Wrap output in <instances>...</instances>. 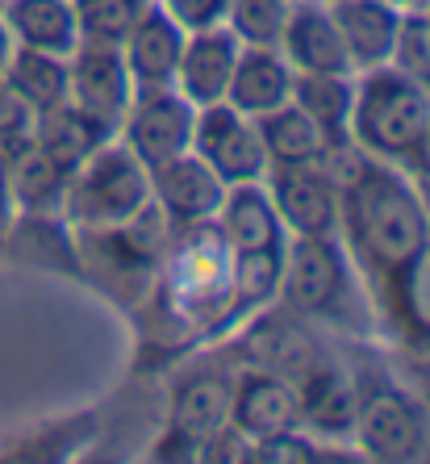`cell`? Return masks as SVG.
I'll return each instance as SVG.
<instances>
[{
  "label": "cell",
  "mask_w": 430,
  "mask_h": 464,
  "mask_svg": "<svg viewBox=\"0 0 430 464\" xmlns=\"http://www.w3.org/2000/svg\"><path fill=\"white\" fill-rule=\"evenodd\" d=\"M339 238L351 251L355 268L368 272L372 285L388 289L401 310L409 272L430 247V218L406 168L364 151L359 168L339 184Z\"/></svg>",
  "instance_id": "obj_1"
},
{
  "label": "cell",
  "mask_w": 430,
  "mask_h": 464,
  "mask_svg": "<svg viewBox=\"0 0 430 464\" xmlns=\"http://www.w3.org/2000/svg\"><path fill=\"white\" fill-rule=\"evenodd\" d=\"M159 259L163 310L193 339H214L234 326L230 314V243L214 222L172 230Z\"/></svg>",
  "instance_id": "obj_2"
},
{
  "label": "cell",
  "mask_w": 430,
  "mask_h": 464,
  "mask_svg": "<svg viewBox=\"0 0 430 464\" xmlns=\"http://www.w3.org/2000/svg\"><path fill=\"white\" fill-rule=\"evenodd\" d=\"M276 305L292 310L305 323L359 331L364 326V289H359V268H355L343 238H289Z\"/></svg>",
  "instance_id": "obj_3"
},
{
  "label": "cell",
  "mask_w": 430,
  "mask_h": 464,
  "mask_svg": "<svg viewBox=\"0 0 430 464\" xmlns=\"http://www.w3.org/2000/svg\"><path fill=\"white\" fill-rule=\"evenodd\" d=\"M430 134V92L393 63L355 72L351 142L385 163H406Z\"/></svg>",
  "instance_id": "obj_4"
},
{
  "label": "cell",
  "mask_w": 430,
  "mask_h": 464,
  "mask_svg": "<svg viewBox=\"0 0 430 464\" xmlns=\"http://www.w3.org/2000/svg\"><path fill=\"white\" fill-rule=\"evenodd\" d=\"M147 206H151V172L113 134L80 168H72L59 214L80 230H109L129 222Z\"/></svg>",
  "instance_id": "obj_5"
},
{
  "label": "cell",
  "mask_w": 430,
  "mask_h": 464,
  "mask_svg": "<svg viewBox=\"0 0 430 464\" xmlns=\"http://www.w3.org/2000/svg\"><path fill=\"white\" fill-rule=\"evenodd\" d=\"M351 440L368 460H418L430 443L426 406L401 385H388V381L364 385L359 406H355Z\"/></svg>",
  "instance_id": "obj_6"
},
{
  "label": "cell",
  "mask_w": 430,
  "mask_h": 464,
  "mask_svg": "<svg viewBox=\"0 0 430 464\" xmlns=\"http://www.w3.org/2000/svg\"><path fill=\"white\" fill-rule=\"evenodd\" d=\"M67 101L92 121H100L109 134H118L121 118L134 105V80L118 43L80 38L76 51L67 54Z\"/></svg>",
  "instance_id": "obj_7"
},
{
  "label": "cell",
  "mask_w": 430,
  "mask_h": 464,
  "mask_svg": "<svg viewBox=\"0 0 430 464\" xmlns=\"http://www.w3.org/2000/svg\"><path fill=\"white\" fill-rule=\"evenodd\" d=\"M193 151L201 155L222 184H251L268 176V151H263V139H259L255 118L230 109L226 101L217 105L196 109V130H193Z\"/></svg>",
  "instance_id": "obj_8"
},
{
  "label": "cell",
  "mask_w": 430,
  "mask_h": 464,
  "mask_svg": "<svg viewBox=\"0 0 430 464\" xmlns=\"http://www.w3.org/2000/svg\"><path fill=\"white\" fill-rule=\"evenodd\" d=\"M193 130H196V105L184 101L176 88H155V92H139L129 113L121 118L118 139L142 160V168L151 172L159 163L176 160V155L193 151Z\"/></svg>",
  "instance_id": "obj_9"
},
{
  "label": "cell",
  "mask_w": 430,
  "mask_h": 464,
  "mask_svg": "<svg viewBox=\"0 0 430 464\" xmlns=\"http://www.w3.org/2000/svg\"><path fill=\"white\" fill-rule=\"evenodd\" d=\"M263 184H268V197L284 230H289V238L339 235V184L318 163L268 168Z\"/></svg>",
  "instance_id": "obj_10"
},
{
  "label": "cell",
  "mask_w": 430,
  "mask_h": 464,
  "mask_svg": "<svg viewBox=\"0 0 430 464\" xmlns=\"http://www.w3.org/2000/svg\"><path fill=\"white\" fill-rule=\"evenodd\" d=\"M222 197H226L222 176L196 151H184L176 160L151 168V201L163 209L172 230L214 222L217 209H222Z\"/></svg>",
  "instance_id": "obj_11"
},
{
  "label": "cell",
  "mask_w": 430,
  "mask_h": 464,
  "mask_svg": "<svg viewBox=\"0 0 430 464\" xmlns=\"http://www.w3.org/2000/svg\"><path fill=\"white\" fill-rule=\"evenodd\" d=\"M276 51L297 76H355L326 0H292Z\"/></svg>",
  "instance_id": "obj_12"
},
{
  "label": "cell",
  "mask_w": 430,
  "mask_h": 464,
  "mask_svg": "<svg viewBox=\"0 0 430 464\" xmlns=\"http://www.w3.org/2000/svg\"><path fill=\"white\" fill-rule=\"evenodd\" d=\"M230 427L243 440H268V435L301 427V393L289 377L268 368H247L234 377V401H230Z\"/></svg>",
  "instance_id": "obj_13"
},
{
  "label": "cell",
  "mask_w": 430,
  "mask_h": 464,
  "mask_svg": "<svg viewBox=\"0 0 430 464\" xmlns=\"http://www.w3.org/2000/svg\"><path fill=\"white\" fill-rule=\"evenodd\" d=\"M238 51H243V43H238L226 25L188 34L180 51V63H176L172 88L184 101H193L196 109L226 101V84L238 63Z\"/></svg>",
  "instance_id": "obj_14"
},
{
  "label": "cell",
  "mask_w": 430,
  "mask_h": 464,
  "mask_svg": "<svg viewBox=\"0 0 430 464\" xmlns=\"http://www.w3.org/2000/svg\"><path fill=\"white\" fill-rule=\"evenodd\" d=\"M251 318H255L247 331L251 368H268V372H280V377H289L297 385V381L310 377L313 368L326 360V352L305 331V318H297L292 310L263 314V318L251 314Z\"/></svg>",
  "instance_id": "obj_15"
},
{
  "label": "cell",
  "mask_w": 430,
  "mask_h": 464,
  "mask_svg": "<svg viewBox=\"0 0 430 464\" xmlns=\"http://www.w3.org/2000/svg\"><path fill=\"white\" fill-rule=\"evenodd\" d=\"M184 38H188V34L151 0L147 13L134 22V30L126 34V43H121L129 80H134V97H139V92H155V88H172Z\"/></svg>",
  "instance_id": "obj_16"
},
{
  "label": "cell",
  "mask_w": 430,
  "mask_h": 464,
  "mask_svg": "<svg viewBox=\"0 0 430 464\" xmlns=\"http://www.w3.org/2000/svg\"><path fill=\"white\" fill-rule=\"evenodd\" d=\"M230 401H234V377L230 372H217V368L188 372L172 389L167 431L205 448L214 435H222L230 427Z\"/></svg>",
  "instance_id": "obj_17"
},
{
  "label": "cell",
  "mask_w": 430,
  "mask_h": 464,
  "mask_svg": "<svg viewBox=\"0 0 430 464\" xmlns=\"http://www.w3.org/2000/svg\"><path fill=\"white\" fill-rule=\"evenodd\" d=\"M326 9H330L334 30L343 38L355 72H368V67H380L393 59L401 17H406L397 5H388V0H326Z\"/></svg>",
  "instance_id": "obj_18"
},
{
  "label": "cell",
  "mask_w": 430,
  "mask_h": 464,
  "mask_svg": "<svg viewBox=\"0 0 430 464\" xmlns=\"http://www.w3.org/2000/svg\"><path fill=\"white\" fill-rule=\"evenodd\" d=\"M214 227L222 230L230 251H272V247H284V243H289V230L280 222L263 180L230 184L226 197H222V209H217V218H214Z\"/></svg>",
  "instance_id": "obj_19"
},
{
  "label": "cell",
  "mask_w": 430,
  "mask_h": 464,
  "mask_svg": "<svg viewBox=\"0 0 430 464\" xmlns=\"http://www.w3.org/2000/svg\"><path fill=\"white\" fill-rule=\"evenodd\" d=\"M292 76L297 72L284 63L276 46H243L226 84V105L247 118H263L284 101H292Z\"/></svg>",
  "instance_id": "obj_20"
},
{
  "label": "cell",
  "mask_w": 430,
  "mask_h": 464,
  "mask_svg": "<svg viewBox=\"0 0 430 464\" xmlns=\"http://www.w3.org/2000/svg\"><path fill=\"white\" fill-rule=\"evenodd\" d=\"M297 393H301V427L305 431L326 435V440H339V435L351 440L355 406H359V381H355L351 372H343L339 364L322 360L310 377L297 381Z\"/></svg>",
  "instance_id": "obj_21"
},
{
  "label": "cell",
  "mask_w": 430,
  "mask_h": 464,
  "mask_svg": "<svg viewBox=\"0 0 430 464\" xmlns=\"http://www.w3.org/2000/svg\"><path fill=\"white\" fill-rule=\"evenodd\" d=\"M0 22L13 46L46 54H72L80 43V25L72 0H0Z\"/></svg>",
  "instance_id": "obj_22"
},
{
  "label": "cell",
  "mask_w": 430,
  "mask_h": 464,
  "mask_svg": "<svg viewBox=\"0 0 430 464\" xmlns=\"http://www.w3.org/2000/svg\"><path fill=\"white\" fill-rule=\"evenodd\" d=\"M105 139H113L100 121H92L88 113H80L72 101H59V105L43 109L38 118H33V147L38 151L51 155L63 172H72V168H80V163L88 160V155L97 151Z\"/></svg>",
  "instance_id": "obj_23"
},
{
  "label": "cell",
  "mask_w": 430,
  "mask_h": 464,
  "mask_svg": "<svg viewBox=\"0 0 430 464\" xmlns=\"http://www.w3.org/2000/svg\"><path fill=\"white\" fill-rule=\"evenodd\" d=\"M67 176L46 151H38L33 142L9 151V193L17 214H59L63 206Z\"/></svg>",
  "instance_id": "obj_24"
},
{
  "label": "cell",
  "mask_w": 430,
  "mask_h": 464,
  "mask_svg": "<svg viewBox=\"0 0 430 464\" xmlns=\"http://www.w3.org/2000/svg\"><path fill=\"white\" fill-rule=\"evenodd\" d=\"M280 281H284V247L230 251V314H234V323L276 305Z\"/></svg>",
  "instance_id": "obj_25"
},
{
  "label": "cell",
  "mask_w": 430,
  "mask_h": 464,
  "mask_svg": "<svg viewBox=\"0 0 430 464\" xmlns=\"http://www.w3.org/2000/svg\"><path fill=\"white\" fill-rule=\"evenodd\" d=\"M0 80L33 109L59 105L67 101V59L63 54H46V51H25V46H13V54L0 67Z\"/></svg>",
  "instance_id": "obj_26"
},
{
  "label": "cell",
  "mask_w": 430,
  "mask_h": 464,
  "mask_svg": "<svg viewBox=\"0 0 430 464\" xmlns=\"http://www.w3.org/2000/svg\"><path fill=\"white\" fill-rule=\"evenodd\" d=\"M292 105L326 134V142L351 139L355 76H292Z\"/></svg>",
  "instance_id": "obj_27"
},
{
  "label": "cell",
  "mask_w": 430,
  "mask_h": 464,
  "mask_svg": "<svg viewBox=\"0 0 430 464\" xmlns=\"http://www.w3.org/2000/svg\"><path fill=\"white\" fill-rule=\"evenodd\" d=\"M263 151H268L272 168H289V163H318V155L326 151V134L305 118L301 109L284 101L280 109L255 118Z\"/></svg>",
  "instance_id": "obj_28"
},
{
  "label": "cell",
  "mask_w": 430,
  "mask_h": 464,
  "mask_svg": "<svg viewBox=\"0 0 430 464\" xmlns=\"http://www.w3.org/2000/svg\"><path fill=\"white\" fill-rule=\"evenodd\" d=\"M151 0H72L76 9L80 38L88 43H126V34L134 30Z\"/></svg>",
  "instance_id": "obj_29"
},
{
  "label": "cell",
  "mask_w": 430,
  "mask_h": 464,
  "mask_svg": "<svg viewBox=\"0 0 430 464\" xmlns=\"http://www.w3.org/2000/svg\"><path fill=\"white\" fill-rule=\"evenodd\" d=\"M292 0H230L226 30L243 46H280Z\"/></svg>",
  "instance_id": "obj_30"
},
{
  "label": "cell",
  "mask_w": 430,
  "mask_h": 464,
  "mask_svg": "<svg viewBox=\"0 0 430 464\" xmlns=\"http://www.w3.org/2000/svg\"><path fill=\"white\" fill-rule=\"evenodd\" d=\"M247 443V440H243ZM330 456V448L318 443V435H310L305 427H292V431L268 435V440H251L243 460H263V464H318Z\"/></svg>",
  "instance_id": "obj_31"
},
{
  "label": "cell",
  "mask_w": 430,
  "mask_h": 464,
  "mask_svg": "<svg viewBox=\"0 0 430 464\" xmlns=\"http://www.w3.org/2000/svg\"><path fill=\"white\" fill-rule=\"evenodd\" d=\"M388 63L397 67V72H406L409 80H418L430 92V9L401 17V34H397V46H393Z\"/></svg>",
  "instance_id": "obj_32"
},
{
  "label": "cell",
  "mask_w": 430,
  "mask_h": 464,
  "mask_svg": "<svg viewBox=\"0 0 430 464\" xmlns=\"http://www.w3.org/2000/svg\"><path fill=\"white\" fill-rule=\"evenodd\" d=\"M33 118H38V113H33V109L25 105L5 80H0V151L9 155V151H17V147L30 142L33 139Z\"/></svg>",
  "instance_id": "obj_33"
},
{
  "label": "cell",
  "mask_w": 430,
  "mask_h": 464,
  "mask_svg": "<svg viewBox=\"0 0 430 464\" xmlns=\"http://www.w3.org/2000/svg\"><path fill=\"white\" fill-rule=\"evenodd\" d=\"M401 318L414 326V335L430 339V247L418 259V268L409 272L406 293H401Z\"/></svg>",
  "instance_id": "obj_34"
},
{
  "label": "cell",
  "mask_w": 430,
  "mask_h": 464,
  "mask_svg": "<svg viewBox=\"0 0 430 464\" xmlns=\"http://www.w3.org/2000/svg\"><path fill=\"white\" fill-rule=\"evenodd\" d=\"M155 5H159L184 34L226 25V9H230V0H155Z\"/></svg>",
  "instance_id": "obj_35"
},
{
  "label": "cell",
  "mask_w": 430,
  "mask_h": 464,
  "mask_svg": "<svg viewBox=\"0 0 430 464\" xmlns=\"http://www.w3.org/2000/svg\"><path fill=\"white\" fill-rule=\"evenodd\" d=\"M13 218H17V209H13V193H9V155L0 151V238L9 235Z\"/></svg>",
  "instance_id": "obj_36"
},
{
  "label": "cell",
  "mask_w": 430,
  "mask_h": 464,
  "mask_svg": "<svg viewBox=\"0 0 430 464\" xmlns=\"http://www.w3.org/2000/svg\"><path fill=\"white\" fill-rule=\"evenodd\" d=\"M388 5H397L401 13H422V9H430V0H388Z\"/></svg>",
  "instance_id": "obj_37"
},
{
  "label": "cell",
  "mask_w": 430,
  "mask_h": 464,
  "mask_svg": "<svg viewBox=\"0 0 430 464\" xmlns=\"http://www.w3.org/2000/svg\"><path fill=\"white\" fill-rule=\"evenodd\" d=\"M9 54H13V38H9V30H5V22H0V67H5Z\"/></svg>",
  "instance_id": "obj_38"
},
{
  "label": "cell",
  "mask_w": 430,
  "mask_h": 464,
  "mask_svg": "<svg viewBox=\"0 0 430 464\" xmlns=\"http://www.w3.org/2000/svg\"><path fill=\"white\" fill-rule=\"evenodd\" d=\"M418 193H422V206H426V218H430V180L418 184Z\"/></svg>",
  "instance_id": "obj_39"
}]
</instances>
